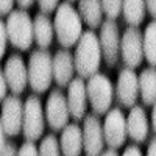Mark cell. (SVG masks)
<instances>
[{
  "instance_id": "5bb4252c",
  "label": "cell",
  "mask_w": 156,
  "mask_h": 156,
  "mask_svg": "<svg viewBox=\"0 0 156 156\" xmlns=\"http://www.w3.org/2000/svg\"><path fill=\"white\" fill-rule=\"evenodd\" d=\"M117 98L126 108H133L139 97V78L131 67L122 69L117 78Z\"/></svg>"
},
{
  "instance_id": "5b68a950",
  "label": "cell",
  "mask_w": 156,
  "mask_h": 156,
  "mask_svg": "<svg viewBox=\"0 0 156 156\" xmlns=\"http://www.w3.org/2000/svg\"><path fill=\"white\" fill-rule=\"evenodd\" d=\"M86 83V92H87V101L90 103L92 111L98 114H106L111 108L112 97H114V87L109 78L103 73H94L87 78Z\"/></svg>"
},
{
  "instance_id": "f35d334b",
  "label": "cell",
  "mask_w": 156,
  "mask_h": 156,
  "mask_svg": "<svg viewBox=\"0 0 156 156\" xmlns=\"http://www.w3.org/2000/svg\"><path fill=\"white\" fill-rule=\"evenodd\" d=\"M69 2H73V0H69Z\"/></svg>"
},
{
  "instance_id": "4dcf8cb0",
  "label": "cell",
  "mask_w": 156,
  "mask_h": 156,
  "mask_svg": "<svg viewBox=\"0 0 156 156\" xmlns=\"http://www.w3.org/2000/svg\"><path fill=\"white\" fill-rule=\"evenodd\" d=\"M123 154H125V156H140L142 151H140V148H139L136 144H133V145H128V147L125 148Z\"/></svg>"
},
{
  "instance_id": "277c9868",
  "label": "cell",
  "mask_w": 156,
  "mask_h": 156,
  "mask_svg": "<svg viewBox=\"0 0 156 156\" xmlns=\"http://www.w3.org/2000/svg\"><path fill=\"white\" fill-rule=\"evenodd\" d=\"M5 25L11 45L22 51H27L34 41L33 19L30 17V14L25 9H14L8 14V20L5 22Z\"/></svg>"
},
{
  "instance_id": "4fadbf2b",
  "label": "cell",
  "mask_w": 156,
  "mask_h": 156,
  "mask_svg": "<svg viewBox=\"0 0 156 156\" xmlns=\"http://www.w3.org/2000/svg\"><path fill=\"white\" fill-rule=\"evenodd\" d=\"M5 78L8 83V89L12 94H22L28 84V67L25 66V61L20 55H11L5 62Z\"/></svg>"
},
{
  "instance_id": "484cf974",
  "label": "cell",
  "mask_w": 156,
  "mask_h": 156,
  "mask_svg": "<svg viewBox=\"0 0 156 156\" xmlns=\"http://www.w3.org/2000/svg\"><path fill=\"white\" fill-rule=\"evenodd\" d=\"M17 154H22V156H27V154H30V156H36V154H39V150L36 148V145H34V140H25L23 144L20 145V148L17 150Z\"/></svg>"
},
{
  "instance_id": "74e56055",
  "label": "cell",
  "mask_w": 156,
  "mask_h": 156,
  "mask_svg": "<svg viewBox=\"0 0 156 156\" xmlns=\"http://www.w3.org/2000/svg\"><path fill=\"white\" fill-rule=\"evenodd\" d=\"M101 154H106V156H117V148L109 147L108 150H103V151H101Z\"/></svg>"
},
{
  "instance_id": "8d00e7d4",
  "label": "cell",
  "mask_w": 156,
  "mask_h": 156,
  "mask_svg": "<svg viewBox=\"0 0 156 156\" xmlns=\"http://www.w3.org/2000/svg\"><path fill=\"white\" fill-rule=\"evenodd\" d=\"M151 125H153V131L156 133V101L153 103V112H151Z\"/></svg>"
},
{
  "instance_id": "603a6c76",
  "label": "cell",
  "mask_w": 156,
  "mask_h": 156,
  "mask_svg": "<svg viewBox=\"0 0 156 156\" xmlns=\"http://www.w3.org/2000/svg\"><path fill=\"white\" fill-rule=\"evenodd\" d=\"M142 45H144V58L150 66H156V19L151 20L142 33Z\"/></svg>"
},
{
  "instance_id": "f1b7e54d",
  "label": "cell",
  "mask_w": 156,
  "mask_h": 156,
  "mask_svg": "<svg viewBox=\"0 0 156 156\" xmlns=\"http://www.w3.org/2000/svg\"><path fill=\"white\" fill-rule=\"evenodd\" d=\"M6 90H8V83L5 78V72L0 67V103L3 101V98L6 97Z\"/></svg>"
},
{
  "instance_id": "d590c367",
  "label": "cell",
  "mask_w": 156,
  "mask_h": 156,
  "mask_svg": "<svg viewBox=\"0 0 156 156\" xmlns=\"http://www.w3.org/2000/svg\"><path fill=\"white\" fill-rule=\"evenodd\" d=\"M17 2V5L22 8V9H25V8H30L33 3H34V0H16Z\"/></svg>"
},
{
  "instance_id": "ba28073f",
  "label": "cell",
  "mask_w": 156,
  "mask_h": 156,
  "mask_svg": "<svg viewBox=\"0 0 156 156\" xmlns=\"http://www.w3.org/2000/svg\"><path fill=\"white\" fill-rule=\"evenodd\" d=\"M120 55L126 67L136 69L144 59V45H142V31L137 27H129L120 37Z\"/></svg>"
},
{
  "instance_id": "8fae6325",
  "label": "cell",
  "mask_w": 156,
  "mask_h": 156,
  "mask_svg": "<svg viewBox=\"0 0 156 156\" xmlns=\"http://www.w3.org/2000/svg\"><path fill=\"white\" fill-rule=\"evenodd\" d=\"M126 119L119 108H114L106 112L103 122V137L105 144L112 148H119L126 140Z\"/></svg>"
},
{
  "instance_id": "2e32d148",
  "label": "cell",
  "mask_w": 156,
  "mask_h": 156,
  "mask_svg": "<svg viewBox=\"0 0 156 156\" xmlns=\"http://www.w3.org/2000/svg\"><path fill=\"white\" fill-rule=\"evenodd\" d=\"M75 72V62L73 55L69 51V48L59 50L53 56V80L59 87H66L73 78Z\"/></svg>"
},
{
  "instance_id": "e0dca14e",
  "label": "cell",
  "mask_w": 156,
  "mask_h": 156,
  "mask_svg": "<svg viewBox=\"0 0 156 156\" xmlns=\"http://www.w3.org/2000/svg\"><path fill=\"white\" fill-rule=\"evenodd\" d=\"M61 153L67 156H76L83 150V129L78 123H67L62 128V134L59 140Z\"/></svg>"
},
{
  "instance_id": "cb8c5ba5",
  "label": "cell",
  "mask_w": 156,
  "mask_h": 156,
  "mask_svg": "<svg viewBox=\"0 0 156 156\" xmlns=\"http://www.w3.org/2000/svg\"><path fill=\"white\" fill-rule=\"evenodd\" d=\"M39 154H42V156L61 154V147H59V142L55 134H48L42 139L41 145H39Z\"/></svg>"
},
{
  "instance_id": "9a60e30c",
  "label": "cell",
  "mask_w": 156,
  "mask_h": 156,
  "mask_svg": "<svg viewBox=\"0 0 156 156\" xmlns=\"http://www.w3.org/2000/svg\"><path fill=\"white\" fill-rule=\"evenodd\" d=\"M67 106L73 120H81L87 109V92L83 78H72L67 86Z\"/></svg>"
},
{
  "instance_id": "d4e9b609",
  "label": "cell",
  "mask_w": 156,
  "mask_h": 156,
  "mask_svg": "<svg viewBox=\"0 0 156 156\" xmlns=\"http://www.w3.org/2000/svg\"><path fill=\"white\" fill-rule=\"evenodd\" d=\"M123 0H101L103 14H106L108 19H115L122 12Z\"/></svg>"
},
{
  "instance_id": "f546056e",
  "label": "cell",
  "mask_w": 156,
  "mask_h": 156,
  "mask_svg": "<svg viewBox=\"0 0 156 156\" xmlns=\"http://www.w3.org/2000/svg\"><path fill=\"white\" fill-rule=\"evenodd\" d=\"M14 0H0V16H6L12 11Z\"/></svg>"
},
{
  "instance_id": "d6986e66",
  "label": "cell",
  "mask_w": 156,
  "mask_h": 156,
  "mask_svg": "<svg viewBox=\"0 0 156 156\" xmlns=\"http://www.w3.org/2000/svg\"><path fill=\"white\" fill-rule=\"evenodd\" d=\"M53 23L47 12H37L36 17L33 19V34H34V42L37 44L39 48H47L50 47L53 41Z\"/></svg>"
},
{
  "instance_id": "ffe728a7",
  "label": "cell",
  "mask_w": 156,
  "mask_h": 156,
  "mask_svg": "<svg viewBox=\"0 0 156 156\" xmlns=\"http://www.w3.org/2000/svg\"><path fill=\"white\" fill-rule=\"evenodd\" d=\"M78 12L89 28H98L103 22L101 0H78Z\"/></svg>"
},
{
  "instance_id": "3957f363",
  "label": "cell",
  "mask_w": 156,
  "mask_h": 156,
  "mask_svg": "<svg viewBox=\"0 0 156 156\" xmlns=\"http://www.w3.org/2000/svg\"><path fill=\"white\" fill-rule=\"evenodd\" d=\"M53 81V58L47 48L34 50L28 59V84L37 94L48 90Z\"/></svg>"
},
{
  "instance_id": "44dd1931",
  "label": "cell",
  "mask_w": 156,
  "mask_h": 156,
  "mask_svg": "<svg viewBox=\"0 0 156 156\" xmlns=\"http://www.w3.org/2000/svg\"><path fill=\"white\" fill-rule=\"evenodd\" d=\"M139 78V92L144 105L151 106L156 101V69L150 66L140 72Z\"/></svg>"
},
{
  "instance_id": "1f68e13d",
  "label": "cell",
  "mask_w": 156,
  "mask_h": 156,
  "mask_svg": "<svg viewBox=\"0 0 156 156\" xmlns=\"http://www.w3.org/2000/svg\"><path fill=\"white\" fill-rule=\"evenodd\" d=\"M17 153V150H16V145L12 144V142H6L5 144V147H3V151H2V154H5V156H12V154H16Z\"/></svg>"
},
{
  "instance_id": "836d02e7",
  "label": "cell",
  "mask_w": 156,
  "mask_h": 156,
  "mask_svg": "<svg viewBox=\"0 0 156 156\" xmlns=\"http://www.w3.org/2000/svg\"><path fill=\"white\" fill-rule=\"evenodd\" d=\"M6 133H5V129H3V125H2V120H0V154H2L3 151V147L6 144V139H5Z\"/></svg>"
},
{
  "instance_id": "6da1fadb",
  "label": "cell",
  "mask_w": 156,
  "mask_h": 156,
  "mask_svg": "<svg viewBox=\"0 0 156 156\" xmlns=\"http://www.w3.org/2000/svg\"><path fill=\"white\" fill-rule=\"evenodd\" d=\"M73 62H75V70L81 78H89L98 72L101 62V47L98 36L92 30L83 31V34L78 39Z\"/></svg>"
},
{
  "instance_id": "7a4b0ae2",
  "label": "cell",
  "mask_w": 156,
  "mask_h": 156,
  "mask_svg": "<svg viewBox=\"0 0 156 156\" xmlns=\"http://www.w3.org/2000/svg\"><path fill=\"white\" fill-rule=\"evenodd\" d=\"M55 34L58 37V42L64 48L73 47L80 36L83 34V19L70 2H62L58 5L55 11V20H53Z\"/></svg>"
},
{
  "instance_id": "52a82bcc",
  "label": "cell",
  "mask_w": 156,
  "mask_h": 156,
  "mask_svg": "<svg viewBox=\"0 0 156 156\" xmlns=\"http://www.w3.org/2000/svg\"><path fill=\"white\" fill-rule=\"evenodd\" d=\"M98 41L101 47V56L105 59L106 66H115L120 53V34L114 19H106L101 22Z\"/></svg>"
},
{
  "instance_id": "d6a6232c",
  "label": "cell",
  "mask_w": 156,
  "mask_h": 156,
  "mask_svg": "<svg viewBox=\"0 0 156 156\" xmlns=\"http://www.w3.org/2000/svg\"><path fill=\"white\" fill-rule=\"evenodd\" d=\"M145 6H147V11L150 12V16L156 19V0H145Z\"/></svg>"
},
{
  "instance_id": "e575fe53",
  "label": "cell",
  "mask_w": 156,
  "mask_h": 156,
  "mask_svg": "<svg viewBox=\"0 0 156 156\" xmlns=\"http://www.w3.org/2000/svg\"><path fill=\"white\" fill-rule=\"evenodd\" d=\"M147 154H148V156H156V137L150 142L148 150H147Z\"/></svg>"
},
{
  "instance_id": "8992f818",
  "label": "cell",
  "mask_w": 156,
  "mask_h": 156,
  "mask_svg": "<svg viewBox=\"0 0 156 156\" xmlns=\"http://www.w3.org/2000/svg\"><path fill=\"white\" fill-rule=\"evenodd\" d=\"M45 126V117L42 103L36 95H30L23 105V120H22V131L25 139L37 140L41 139Z\"/></svg>"
},
{
  "instance_id": "7402d4cb",
  "label": "cell",
  "mask_w": 156,
  "mask_h": 156,
  "mask_svg": "<svg viewBox=\"0 0 156 156\" xmlns=\"http://www.w3.org/2000/svg\"><path fill=\"white\" fill-rule=\"evenodd\" d=\"M145 11H147L145 0H123L122 14H123V19L128 25L139 27L144 22Z\"/></svg>"
},
{
  "instance_id": "30bf717a",
  "label": "cell",
  "mask_w": 156,
  "mask_h": 156,
  "mask_svg": "<svg viewBox=\"0 0 156 156\" xmlns=\"http://www.w3.org/2000/svg\"><path fill=\"white\" fill-rule=\"evenodd\" d=\"M69 117L70 112L67 106V97L59 89H53L45 103V120L48 126L55 131H59L69 123Z\"/></svg>"
},
{
  "instance_id": "4316f807",
  "label": "cell",
  "mask_w": 156,
  "mask_h": 156,
  "mask_svg": "<svg viewBox=\"0 0 156 156\" xmlns=\"http://www.w3.org/2000/svg\"><path fill=\"white\" fill-rule=\"evenodd\" d=\"M37 5H39V8H41L42 12L50 14V12L56 11V8L59 5V0H37Z\"/></svg>"
},
{
  "instance_id": "ac0fdd59",
  "label": "cell",
  "mask_w": 156,
  "mask_h": 156,
  "mask_svg": "<svg viewBox=\"0 0 156 156\" xmlns=\"http://www.w3.org/2000/svg\"><path fill=\"white\" fill-rule=\"evenodd\" d=\"M126 133L134 142H144L148 136V120L144 108L133 106L126 119Z\"/></svg>"
},
{
  "instance_id": "83f0119b",
  "label": "cell",
  "mask_w": 156,
  "mask_h": 156,
  "mask_svg": "<svg viewBox=\"0 0 156 156\" xmlns=\"http://www.w3.org/2000/svg\"><path fill=\"white\" fill-rule=\"evenodd\" d=\"M6 41H8V34H6V25L5 22L0 19V59L3 58L5 51H6Z\"/></svg>"
},
{
  "instance_id": "7c38bea8",
  "label": "cell",
  "mask_w": 156,
  "mask_h": 156,
  "mask_svg": "<svg viewBox=\"0 0 156 156\" xmlns=\"http://www.w3.org/2000/svg\"><path fill=\"white\" fill-rule=\"evenodd\" d=\"M105 137H103V125L97 114L84 115L83 125V150L87 156L101 154Z\"/></svg>"
},
{
  "instance_id": "9c48e42d",
  "label": "cell",
  "mask_w": 156,
  "mask_h": 156,
  "mask_svg": "<svg viewBox=\"0 0 156 156\" xmlns=\"http://www.w3.org/2000/svg\"><path fill=\"white\" fill-rule=\"evenodd\" d=\"M3 129L6 136L16 137L22 131V120H23V103L20 98L12 94L6 95L2 101V112H0Z\"/></svg>"
}]
</instances>
